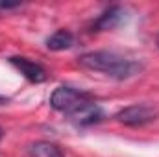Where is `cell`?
Segmentation results:
<instances>
[{
  "label": "cell",
  "instance_id": "cell-12",
  "mask_svg": "<svg viewBox=\"0 0 159 157\" xmlns=\"http://www.w3.org/2000/svg\"><path fill=\"white\" fill-rule=\"evenodd\" d=\"M0 141H2V129H0Z\"/></svg>",
  "mask_w": 159,
  "mask_h": 157
},
{
  "label": "cell",
  "instance_id": "cell-8",
  "mask_svg": "<svg viewBox=\"0 0 159 157\" xmlns=\"http://www.w3.org/2000/svg\"><path fill=\"white\" fill-rule=\"evenodd\" d=\"M28 157H63V152L54 142L37 141L28 148Z\"/></svg>",
  "mask_w": 159,
  "mask_h": 157
},
{
  "label": "cell",
  "instance_id": "cell-7",
  "mask_svg": "<svg viewBox=\"0 0 159 157\" xmlns=\"http://www.w3.org/2000/svg\"><path fill=\"white\" fill-rule=\"evenodd\" d=\"M72 44H74V35H72L69 30H57V32H54V34L46 39L48 50H54V52L69 50Z\"/></svg>",
  "mask_w": 159,
  "mask_h": 157
},
{
  "label": "cell",
  "instance_id": "cell-5",
  "mask_svg": "<svg viewBox=\"0 0 159 157\" xmlns=\"http://www.w3.org/2000/svg\"><path fill=\"white\" fill-rule=\"evenodd\" d=\"M104 118V111L98 104H94L93 100L80 105L78 109H74L70 113V120L78 126H91V124H96Z\"/></svg>",
  "mask_w": 159,
  "mask_h": 157
},
{
  "label": "cell",
  "instance_id": "cell-11",
  "mask_svg": "<svg viewBox=\"0 0 159 157\" xmlns=\"http://www.w3.org/2000/svg\"><path fill=\"white\" fill-rule=\"evenodd\" d=\"M156 44H157V48H159V34H157V37H156Z\"/></svg>",
  "mask_w": 159,
  "mask_h": 157
},
{
  "label": "cell",
  "instance_id": "cell-2",
  "mask_svg": "<svg viewBox=\"0 0 159 157\" xmlns=\"http://www.w3.org/2000/svg\"><path fill=\"white\" fill-rule=\"evenodd\" d=\"M93 96L85 91H78V89H72V87H67V85H61L57 87L52 96H50V105L56 109V111H61V113H72L74 109H78L80 105L91 102Z\"/></svg>",
  "mask_w": 159,
  "mask_h": 157
},
{
  "label": "cell",
  "instance_id": "cell-9",
  "mask_svg": "<svg viewBox=\"0 0 159 157\" xmlns=\"http://www.w3.org/2000/svg\"><path fill=\"white\" fill-rule=\"evenodd\" d=\"M19 6H20V4H7V2L4 4V2H2V4H0V9H6V11H7V9H15V7H19Z\"/></svg>",
  "mask_w": 159,
  "mask_h": 157
},
{
  "label": "cell",
  "instance_id": "cell-10",
  "mask_svg": "<svg viewBox=\"0 0 159 157\" xmlns=\"http://www.w3.org/2000/svg\"><path fill=\"white\" fill-rule=\"evenodd\" d=\"M9 102V98H4V96H0V105H4V104H7Z\"/></svg>",
  "mask_w": 159,
  "mask_h": 157
},
{
  "label": "cell",
  "instance_id": "cell-1",
  "mask_svg": "<svg viewBox=\"0 0 159 157\" xmlns=\"http://www.w3.org/2000/svg\"><path fill=\"white\" fill-rule=\"evenodd\" d=\"M78 65L87 69V70H94V72H104L107 76L115 79H128L137 76L143 70V65L139 61L128 59L119 52L113 50H96V52H87L83 56H80Z\"/></svg>",
  "mask_w": 159,
  "mask_h": 157
},
{
  "label": "cell",
  "instance_id": "cell-4",
  "mask_svg": "<svg viewBox=\"0 0 159 157\" xmlns=\"http://www.w3.org/2000/svg\"><path fill=\"white\" fill-rule=\"evenodd\" d=\"M9 63L28 79V81H32V83H43V81H46V78H48L44 67L39 65V63H35V61H32V59H28V57L15 56V57H9Z\"/></svg>",
  "mask_w": 159,
  "mask_h": 157
},
{
  "label": "cell",
  "instance_id": "cell-3",
  "mask_svg": "<svg viewBox=\"0 0 159 157\" xmlns=\"http://www.w3.org/2000/svg\"><path fill=\"white\" fill-rule=\"evenodd\" d=\"M157 115V111L146 104H135L129 107H124L122 111L117 113V120L124 126H144L148 122H152Z\"/></svg>",
  "mask_w": 159,
  "mask_h": 157
},
{
  "label": "cell",
  "instance_id": "cell-6",
  "mask_svg": "<svg viewBox=\"0 0 159 157\" xmlns=\"http://www.w3.org/2000/svg\"><path fill=\"white\" fill-rule=\"evenodd\" d=\"M124 17H126L124 7H120V6H111L109 9H106V11L100 15V19L94 22V26H93V28H94L96 32L113 30V28H117L119 24H122Z\"/></svg>",
  "mask_w": 159,
  "mask_h": 157
}]
</instances>
